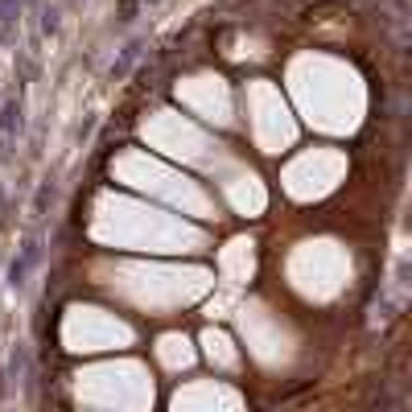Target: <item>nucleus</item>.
<instances>
[{"instance_id":"1","label":"nucleus","mask_w":412,"mask_h":412,"mask_svg":"<svg viewBox=\"0 0 412 412\" xmlns=\"http://www.w3.org/2000/svg\"><path fill=\"white\" fill-rule=\"evenodd\" d=\"M41 260V239H25L21 243V252H17V260H12V268H8V285L12 289H21L25 285V277L33 272V264Z\"/></svg>"},{"instance_id":"6","label":"nucleus","mask_w":412,"mask_h":412,"mask_svg":"<svg viewBox=\"0 0 412 412\" xmlns=\"http://www.w3.org/2000/svg\"><path fill=\"white\" fill-rule=\"evenodd\" d=\"M45 202H50V186H41V190H37V202H33V210L41 215V210H45Z\"/></svg>"},{"instance_id":"3","label":"nucleus","mask_w":412,"mask_h":412,"mask_svg":"<svg viewBox=\"0 0 412 412\" xmlns=\"http://www.w3.org/2000/svg\"><path fill=\"white\" fill-rule=\"evenodd\" d=\"M140 58V41H128L124 45V54H120V62H111V78H124L128 74V66Z\"/></svg>"},{"instance_id":"5","label":"nucleus","mask_w":412,"mask_h":412,"mask_svg":"<svg viewBox=\"0 0 412 412\" xmlns=\"http://www.w3.org/2000/svg\"><path fill=\"white\" fill-rule=\"evenodd\" d=\"M136 17V0H120V21H132Z\"/></svg>"},{"instance_id":"4","label":"nucleus","mask_w":412,"mask_h":412,"mask_svg":"<svg viewBox=\"0 0 412 412\" xmlns=\"http://www.w3.org/2000/svg\"><path fill=\"white\" fill-rule=\"evenodd\" d=\"M41 29H45V33H54V29H58V8L41 4Z\"/></svg>"},{"instance_id":"2","label":"nucleus","mask_w":412,"mask_h":412,"mask_svg":"<svg viewBox=\"0 0 412 412\" xmlns=\"http://www.w3.org/2000/svg\"><path fill=\"white\" fill-rule=\"evenodd\" d=\"M21 128H25L21 107H17V103H0V132H4V136H17Z\"/></svg>"}]
</instances>
